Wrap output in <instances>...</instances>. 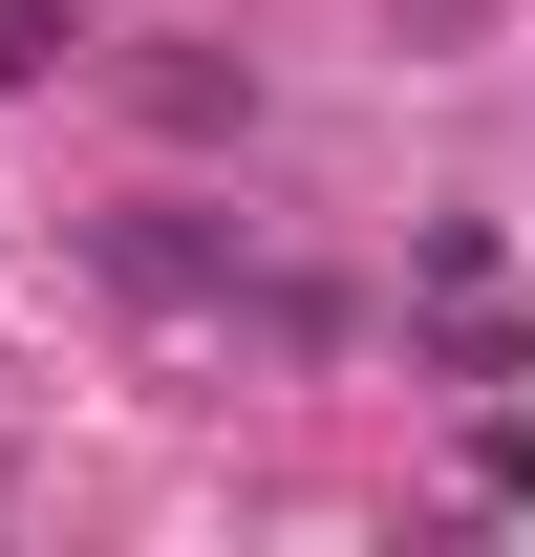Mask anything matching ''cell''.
<instances>
[{"label": "cell", "mask_w": 535, "mask_h": 557, "mask_svg": "<svg viewBox=\"0 0 535 557\" xmlns=\"http://www.w3.org/2000/svg\"><path fill=\"white\" fill-rule=\"evenodd\" d=\"M86 258H108V300H150V322H236V214H108V236H86Z\"/></svg>", "instance_id": "cell-1"}, {"label": "cell", "mask_w": 535, "mask_h": 557, "mask_svg": "<svg viewBox=\"0 0 535 557\" xmlns=\"http://www.w3.org/2000/svg\"><path fill=\"white\" fill-rule=\"evenodd\" d=\"M150 129H258V65H129Z\"/></svg>", "instance_id": "cell-2"}, {"label": "cell", "mask_w": 535, "mask_h": 557, "mask_svg": "<svg viewBox=\"0 0 535 557\" xmlns=\"http://www.w3.org/2000/svg\"><path fill=\"white\" fill-rule=\"evenodd\" d=\"M22 65H65V0H0V86Z\"/></svg>", "instance_id": "cell-3"}]
</instances>
